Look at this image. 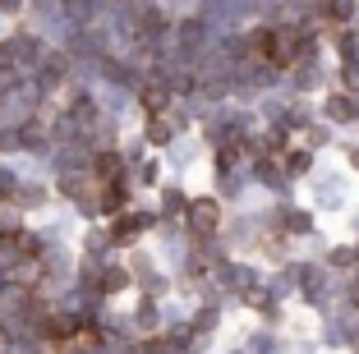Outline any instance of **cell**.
<instances>
[{"instance_id": "3957f363", "label": "cell", "mask_w": 359, "mask_h": 354, "mask_svg": "<svg viewBox=\"0 0 359 354\" xmlns=\"http://www.w3.org/2000/svg\"><path fill=\"white\" fill-rule=\"evenodd\" d=\"M138 230H143V217H125V221H120V226H116V240L125 244V240H134Z\"/></svg>"}, {"instance_id": "277c9868", "label": "cell", "mask_w": 359, "mask_h": 354, "mask_svg": "<svg viewBox=\"0 0 359 354\" xmlns=\"http://www.w3.org/2000/svg\"><path fill=\"white\" fill-rule=\"evenodd\" d=\"M143 106H148V111H161V106H166V93H161V88H143Z\"/></svg>"}, {"instance_id": "5b68a950", "label": "cell", "mask_w": 359, "mask_h": 354, "mask_svg": "<svg viewBox=\"0 0 359 354\" xmlns=\"http://www.w3.org/2000/svg\"><path fill=\"white\" fill-rule=\"evenodd\" d=\"M148 138H152V143H166V138H170V125H161V115L148 125Z\"/></svg>"}, {"instance_id": "52a82bcc", "label": "cell", "mask_w": 359, "mask_h": 354, "mask_svg": "<svg viewBox=\"0 0 359 354\" xmlns=\"http://www.w3.org/2000/svg\"><path fill=\"white\" fill-rule=\"evenodd\" d=\"M97 175H116V156H102L97 161Z\"/></svg>"}, {"instance_id": "6da1fadb", "label": "cell", "mask_w": 359, "mask_h": 354, "mask_svg": "<svg viewBox=\"0 0 359 354\" xmlns=\"http://www.w3.org/2000/svg\"><path fill=\"white\" fill-rule=\"evenodd\" d=\"M258 46H263V55L272 64H290L299 55V32L295 28H272V32H263V37H258Z\"/></svg>"}, {"instance_id": "8992f818", "label": "cell", "mask_w": 359, "mask_h": 354, "mask_svg": "<svg viewBox=\"0 0 359 354\" xmlns=\"http://www.w3.org/2000/svg\"><path fill=\"white\" fill-rule=\"evenodd\" d=\"M327 115H337V120H346V115H350L346 97H332V102H327Z\"/></svg>"}, {"instance_id": "7a4b0ae2", "label": "cell", "mask_w": 359, "mask_h": 354, "mask_svg": "<svg viewBox=\"0 0 359 354\" xmlns=\"http://www.w3.org/2000/svg\"><path fill=\"white\" fill-rule=\"evenodd\" d=\"M189 221H194V230H203V235H212V230H217V221H222V212H217V203H194L189 207Z\"/></svg>"}, {"instance_id": "ba28073f", "label": "cell", "mask_w": 359, "mask_h": 354, "mask_svg": "<svg viewBox=\"0 0 359 354\" xmlns=\"http://www.w3.org/2000/svg\"><path fill=\"white\" fill-rule=\"evenodd\" d=\"M5 350H10V341H5V332H0V354H5Z\"/></svg>"}]
</instances>
